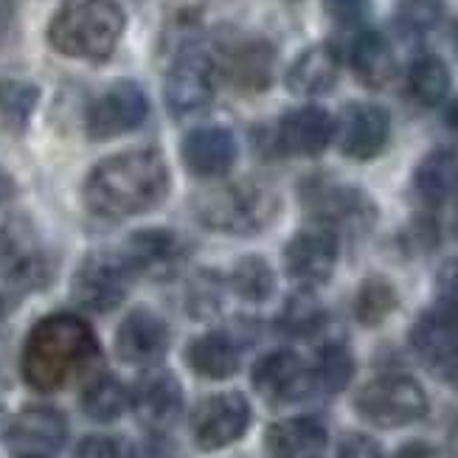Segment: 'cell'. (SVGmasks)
Instances as JSON below:
<instances>
[{"label": "cell", "mask_w": 458, "mask_h": 458, "mask_svg": "<svg viewBox=\"0 0 458 458\" xmlns=\"http://www.w3.org/2000/svg\"><path fill=\"white\" fill-rule=\"evenodd\" d=\"M250 403L245 400L239 391H223V394H211L191 413V436L194 445L214 453L231 447L239 442L250 428Z\"/></svg>", "instance_id": "obj_11"}, {"label": "cell", "mask_w": 458, "mask_h": 458, "mask_svg": "<svg viewBox=\"0 0 458 458\" xmlns=\"http://www.w3.org/2000/svg\"><path fill=\"white\" fill-rule=\"evenodd\" d=\"M20 458H43V455H20Z\"/></svg>", "instance_id": "obj_47"}, {"label": "cell", "mask_w": 458, "mask_h": 458, "mask_svg": "<svg viewBox=\"0 0 458 458\" xmlns=\"http://www.w3.org/2000/svg\"><path fill=\"white\" fill-rule=\"evenodd\" d=\"M411 349L439 380L458 386V307L442 304L416 318Z\"/></svg>", "instance_id": "obj_10"}, {"label": "cell", "mask_w": 458, "mask_h": 458, "mask_svg": "<svg viewBox=\"0 0 458 458\" xmlns=\"http://www.w3.org/2000/svg\"><path fill=\"white\" fill-rule=\"evenodd\" d=\"M337 147L352 161H371L388 147L391 115L386 107L371 102H352L335 122Z\"/></svg>", "instance_id": "obj_15"}, {"label": "cell", "mask_w": 458, "mask_h": 458, "mask_svg": "<svg viewBox=\"0 0 458 458\" xmlns=\"http://www.w3.org/2000/svg\"><path fill=\"white\" fill-rule=\"evenodd\" d=\"M250 380L256 394L270 405L301 403L315 391L312 369L290 349H276L265 357H259Z\"/></svg>", "instance_id": "obj_14"}, {"label": "cell", "mask_w": 458, "mask_h": 458, "mask_svg": "<svg viewBox=\"0 0 458 458\" xmlns=\"http://www.w3.org/2000/svg\"><path fill=\"white\" fill-rule=\"evenodd\" d=\"M39 105V88L29 79L4 76L0 79V127L9 132H23Z\"/></svg>", "instance_id": "obj_30"}, {"label": "cell", "mask_w": 458, "mask_h": 458, "mask_svg": "<svg viewBox=\"0 0 458 458\" xmlns=\"http://www.w3.org/2000/svg\"><path fill=\"white\" fill-rule=\"evenodd\" d=\"M400 307V295L396 287L383 276H369L366 282L357 287L354 295V318L363 327H380L388 321L391 312Z\"/></svg>", "instance_id": "obj_33"}, {"label": "cell", "mask_w": 458, "mask_h": 458, "mask_svg": "<svg viewBox=\"0 0 458 458\" xmlns=\"http://www.w3.org/2000/svg\"><path fill=\"white\" fill-rule=\"evenodd\" d=\"M149 115V98L135 82H113L88 105L85 130L93 141H110V138L127 135L138 130Z\"/></svg>", "instance_id": "obj_12"}, {"label": "cell", "mask_w": 458, "mask_h": 458, "mask_svg": "<svg viewBox=\"0 0 458 458\" xmlns=\"http://www.w3.org/2000/svg\"><path fill=\"white\" fill-rule=\"evenodd\" d=\"M408 93L420 107H439L450 93V68L442 56L422 54L411 63Z\"/></svg>", "instance_id": "obj_29"}, {"label": "cell", "mask_w": 458, "mask_h": 458, "mask_svg": "<svg viewBox=\"0 0 458 458\" xmlns=\"http://www.w3.org/2000/svg\"><path fill=\"white\" fill-rule=\"evenodd\" d=\"M344 458H383V450L366 436H349L344 442Z\"/></svg>", "instance_id": "obj_40"}, {"label": "cell", "mask_w": 458, "mask_h": 458, "mask_svg": "<svg viewBox=\"0 0 458 458\" xmlns=\"http://www.w3.org/2000/svg\"><path fill=\"white\" fill-rule=\"evenodd\" d=\"M341 76V56L327 43L310 46L295 56L287 71V88L295 96H324L337 85Z\"/></svg>", "instance_id": "obj_24"}, {"label": "cell", "mask_w": 458, "mask_h": 458, "mask_svg": "<svg viewBox=\"0 0 458 458\" xmlns=\"http://www.w3.org/2000/svg\"><path fill=\"white\" fill-rule=\"evenodd\" d=\"M12 12H14L12 0H0V34H4V31L9 29V23H12Z\"/></svg>", "instance_id": "obj_44"}, {"label": "cell", "mask_w": 458, "mask_h": 458, "mask_svg": "<svg viewBox=\"0 0 458 458\" xmlns=\"http://www.w3.org/2000/svg\"><path fill=\"white\" fill-rule=\"evenodd\" d=\"M327 327V310L321 298L310 290H298L287 298V304L278 315V332L287 337H312Z\"/></svg>", "instance_id": "obj_31"}, {"label": "cell", "mask_w": 458, "mask_h": 458, "mask_svg": "<svg viewBox=\"0 0 458 458\" xmlns=\"http://www.w3.org/2000/svg\"><path fill=\"white\" fill-rule=\"evenodd\" d=\"M324 9L337 26L352 29V26H360L366 20L371 0H324Z\"/></svg>", "instance_id": "obj_38"}, {"label": "cell", "mask_w": 458, "mask_h": 458, "mask_svg": "<svg viewBox=\"0 0 458 458\" xmlns=\"http://www.w3.org/2000/svg\"><path fill=\"white\" fill-rule=\"evenodd\" d=\"M315 377V388L327 391V394H341L354 377V354L349 352L346 344L332 341L321 346L318 352V363L312 369Z\"/></svg>", "instance_id": "obj_34"}, {"label": "cell", "mask_w": 458, "mask_h": 458, "mask_svg": "<svg viewBox=\"0 0 458 458\" xmlns=\"http://www.w3.org/2000/svg\"><path fill=\"white\" fill-rule=\"evenodd\" d=\"M132 278V270L118 250H93L73 273L71 298L88 312H113L124 304Z\"/></svg>", "instance_id": "obj_9"}, {"label": "cell", "mask_w": 458, "mask_h": 458, "mask_svg": "<svg viewBox=\"0 0 458 458\" xmlns=\"http://www.w3.org/2000/svg\"><path fill=\"white\" fill-rule=\"evenodd\" d=\"M79 405L93 422H115L130 411V388L115 374H93L82 388Z\"/></svg>", "instance_id": "obj_28"}, {"label": "cell", "mask_w": 458, "mask_h": 458, "mask_svg": "<svg viewBox=\"0 0 458 458\" xmlns=\"http://www.w3.org/2000/svg\"><path fill=\"white\" fill-rule=\"evenodd\" d=\"M124 256L132 276H147L155 282L172 278L189 259V242L169 228H141L118 250Z\"/></svg>", "instance_id": "obj_13"}, {"label": "cell", "mask_w": 458, "mask_h": 458, "mask_svg": "<svg viewBox=\"0 0 458 458\" xmlns=\"http://www.w3.org/2000/svg\"><path fill=\"white\" fill-rule=\"evenodd\" d=\"M337 256H341L337 233L324 225H312L298 231L284 245V270L298 284L315 287L332 278Z\"/></svg>", "instance_id": "obj_17"}, {"label": "cell", "mask_w": 458, "mask_h": 458, "mask_svg": "<svg viewBox=\"0 0 458 458\" xmlns=\"http://www.w3.org/2000/svg\"><path fill=\"white\" fill-rule=\"evenodd\" d=\"M354 411L374 428L396 430L428 416L430 403L425 388L408 374H383L366 383L354 396Z\"/></svg>", "instance_id": "obj_6"}, {"label": "cell", "mask_w": 458, "mask_h": 458, "mask_svg": "<svg viewBox=\"0 0 458 458\" xmlns=\"http://www.w3.org/2000/svg\"><path fill=\"white\" fill-rule=\"evenodd\" d=\"M445 4L442 0H403L396 12V23L408 34H428L442 23Z\"/></svg>", "instance_id": "obj_35"}, {"label": "cell", "mask_w": 458, "mask_h": 458, "mask_svg": "<svg viewBox=\"0 0 458 458\" xmlns=\"http://www.w3.org/2000/svg\"><path fill=\"white\" fill-rule=\"evenodd\" d=\"M265 445L273 458H324L329 433L315 416H293L267 428Z\"/></svg>", "instance_id": "obj_23"}, {"label": "cell", "mask_w": 458, "mask_h": 458, "mask_svg": "<svg viewBox=\"0 0 458 458\" xmlns=\"http://www.w3.org/2000/svg\"><path fill=\"white\" fill-rule=\"evenodd\" d=\"M276 149L293 157H315L335 141V118L315 105L295 107L276 124Z\"/></svg>", "instance_id": "obj_20"}, {"label": "cell", "mask_w": 458, "mask_h": 458, "mask_svg": "<svg viewBox=\"0 0 458 458\" xmlns=\"http://www.w3.org/2000/svg\"><path fill=\"white\" fill-rule=\"evenodd\" d=\"M98 354L102 349H98L90 324L79 315L56 312L43 318L29 332L23 357H20V371L34 391L54 394L85 377L96 366Z\"/></svg>", "instance_id": "obj_2"}, {"label": "cell", "mask_w": 458, "mask_h": 458, "mask_svg": "<svg viewBox=\"0 0 458 458\" xmlns=\"http://www.w3.org/2000/svg\"><path fill=\"white\" fill-rule=\"evenodd\" d=\"M186 366L206 380H228L239 371V344L228 332L197 335L186 346Z\"/></svg>", "instance_id": "obj_26"}, {"label": "cell", "mask_w": 458, "mask_h": 458, "mask_svg": "<svg viewBox=\"0 0 458 458\" xmlns=\"http://www.w3.org/2000/svg\"><path fill=\"white\" fill-rule=\"evenodd\" d=\"M301 200L312 220L335 233L366 231L377 220V206L363 189L332 181V177H312V181H307L301 186Z\"/></svg>", "instance_id": "obj_7"}, {"label": "cell", "mask_w": 458, "mask_h": 458, "mask_svg": "<svg viewBox=\"0 0 458 458\" xmlns=\"http://www.w3.org/2000/svg\"><path fill=\"white\" fill-rule=\"evenodd\" d=\"M228 287L248 304H265L276 293V273L262 256H242L228 276Z\"/></svg>", "instance_id": "obj_32"}, {"label": "cell", "mask_w": 458, "mask_h": 458, "mask_svg": "<svg viewBox=\"0 0 458 458\" xmlns=\"http://www.w3.org/2000/svg\"><path fill=\"white\" fill-rule=\"evenodd\" d=\"M73 458H132V447L118 436H88L79 442Z\"/></svg>", "instance_id": "obj_37"}, {"label": "cell", "mask_w": 458, "mask_h": 458, "mask_svg": "<svg viewBox=\"0 0 458 458\" xmlns=\"http://www.w3.org/2000/svg\"><path fill=\"white\" fill-rule=\"evenodd\" d=\"M194 214L208 231L250 236L265 231L278 214V194L267 183L236 181L194 197Z\"/></svg>", "instance_id": "obj_4"}, {"label": "cell", "mask_w": 458, "mask_h": 458, "mask_svg": "<svg viewBox=\"0 0 458 458\" xmlns=\"http://www.w3.org/2000/svg\"><path fill=\"white\" fill-rule=\"evenodd\" d=\"M130 408L144 428L166 430L183 413V386L169 371H149L130 391Z\"/></svg>", "instance_id": "obj_21"}, {"label": "cell", "mask_w": 458, "mask_h": 458, "mask_svg": "<svg viewBox=\"0 0 458 458\" xmlns=\"http://www.w3.org/2000/svg\"><path fill=\"white\" fill-rule=\"evenodd\" d=\"M169 327L157 312L138 307L127 312L115 332V354L130 366H155L161 363L169 352Z\"/></svg>", "instance_id": "obj_18"}, {"label": "cell", "mask_w": 458, "mask_h": 458, "mask_svg": "<svg viewBox=\"0 0 458 458\" xmlns=\"http://www.w3.org/2000/svg\"><path fill=\"white\" fill-rule=\"evenodd\" d=\"M352 68L366 88H386L396 73V56L388 37H383L380 31L357 34L352 43Z\"/></svg>", "instance_id": "obj_27"}, {"label": "cell", "mask_w": 458, "mask_h": 458, "mask_svg": "<svg viewBox=\"0 0 458 458\" xmlns=\"http://www.w3.org/2000/svg\"><path fill=\"white\" fill-rule=\"evenodd\" d=\"M216 73L242 93L267 90L276 73V51L267 39L259 37H239L220 48L214 59Z\"/></svg>", "instance_id": "obj_16"}, {"label": "cell", "mask_w": 458, "mask_h": 458, "mask_svg": "<svg viewBox=\"0 0 458 458\" xmlns=\"http://www.w3.org/2000/svg\"><path fill=\"white\" fill-rule=\"evenodd\" d=\"M216 65L214 56L206 54L197 43H181L174 48L172 65L166 73V105L177 118L186 115H197L208 110V105L214 102L216 96Z\"/></svg>", "instance_id": "obj_8"}, {"label": "cell", "mask_w": 458, "mask_h": 458, "mask_svg": "<svg viewBox=\"0 0 458 458\" xmlns=\"http://www.w3.org/2000/svg\"><path fill=\"white\" fill-rule=\"evenodd\" d=\"M124 26L118 0H65L48 23V43L63 56L102 63L115 51Z\"/></svg>", "instance_id": "obj_3"}, {"label": "cell", "mask_w": 458, "mask_h": 458, "mask_svg": "<svg viewBox=\"0 0 458 458\" xmlns=\"http://www.w3.org/2000/svg\"><path fill=\"white\" fill-rule=\"evenodd\" d=\"M172 189V172L161 152L130 149L96 164L85 181L82 200L102 220H127L157 208Z\"/></svg>", "instance_id": "obj_1"}, {"label": "cell", "mask_w": 458, "mask_h": 458, "mask_svg": "<svg viewBox=\"0 0 458 458\" xmlns=\"http://www.w3.org/2000/svg\"><path fill=\"white\" fill-rule=\"evenodd\" d=\"M447 124H450V130L453 132H458V98L450 105V110H447Z\"/></svg>", "instance_id": "obj_45"}, {"label": "cell", "mask_w": 458, "mask_h": 458, "mask_svg": "<svg viewBox=\"0 0 458 458\" xmlns=\"http://www.w3.org/2000/svg\"><path fill=\"white\" fill-rule=\"evenodd\" d=\"M394 458H442V455L436 453V447H430V445H425V442H411V445H405V447L396 450Z\"/></svg>", "instance_id": "obj_41"}, {"label": "cell", "mask_w": 458, "mask_h": 458, "mask_svg": "<svg viewBox=\"0 0 458 458\" xmlns=\"http://www.w3.org/2000/svg\"><path fill=\"white\" fill-rule=\"evenodd\" d=\"M413 194L430 208L453 200L458 194V152L445 147L428 152L413 169Z\"/></svg>", "instance_id": "obj_25"}, {"label": "cell", "mask_w": 458, "mask_h": 458, "mask_svg": "<svg viewBox=\"0 0 458 458\" xmlns=\"http://www.w3.org/2000/svg\"><path fill=\"white\" fill-rule=\"evenodd\" d=\"M54 278V262L23 220L0 225V293L14 304L43 290Z\"/></svg>", "instance_id": "obj_5"}, {"label": "cell", "mask_w": 458, "mask_h": 458, "mask_svg": "<svg viewBox=\"0 0 458 458\" xmlns=\"http://www.w3.org/2000/svg\"><path fill=\"white\" fill-rule=\"evenodd\" d=\"M450 450H453V458H458V428L453 430V439H450Z\"/></svg>", "instance_id": "obj_46"}, {"label": "cell", "mask_w": 458, "mask_h": 458, "mask_svg": "<svg viewBox=\"0 0 458 458\" xmlns=\"http://www.w3.org/2000/svg\"><path fill=\"white\" fill-rule=\"evenodd\" d=\"M181 157L194 177H223L233 169L239 147L231 130L225 127H197L186 132L181 144Z\"/></svg>", "instance_id": "obj_22"}, {"label": "cell", "mask_w": 458, "mask_h": 458, "mask_svg": "<svg viewBox=\"0 0 458 458\" xmlns=\"http://www.w3.org/2000/svg\"><path fill=\"white\" fill-rule=\"evenodd\" d=\"M223 307V282L220 276L203 270L189 287V312L191 318H211Z\"/></svg>", "instance_id": "obj_36"}, {"label": "cell", "mask_w": 458, "mask_h": 458, "mask_svg": "<svg viewBox=\"0 0 458 458\" xmlns=\"http://www.w3.org/2000/svg\"><path fill=\"white\" fill-rule=\"evenodd\" d=\"M436 290H439L442 304L458 307V256L442 265L439 276H436Z\"/></svg>", "instance_id": "obj_39"}, {"label": "cell", "mask_w": 458, "mask_h": 458, "mask_svg": "<svg viewBox=\"0 0 458 458\" xmlns=\"http://www.w3.org/2000/svg\"><path fill=\"white\" fill-rule=\"evenodd\" d=\"M6 439L17 455H54L68 439V420L51 405H29L9 422Z\"/></svg>", "instance_id": "obj_19"}, {"label": "cell", "mask_w": 458, "mask_h": 458, "mask_svg": "<svg viewBox=\"0 0 458 458\" xmlns=\"http://www.w3.org/2000/svg\"><path fill=\"white\" fill-rule=\"evenodd\" d=\"M14 191H17V183L12 181V174L6 169H0V203L12 200Z\"/></svg>", "instance_id": "obj_42"}, {"label": "cell", "mask_w": 458, "mask_h": 458, "mask_svg": "<svg viewBox=\"0 0 458 458\" xmlns=\"http://www.w3.org/2000/svg\"><path fill=\"white\" fill-rule=\"evenodd\" d=\"M17 304L12 301V298H6L4 293H0V335H4V329H6V324H9V318H12V310H14Z\"/></svg>", "instance_id": "obj_43"}]
</instances>
